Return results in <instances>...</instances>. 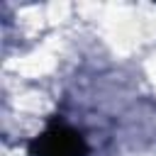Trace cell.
I'll return each instance as SVG.
<instances>
[{
	"label": "cell",
	"mask_w": 156,
	"mask_h": 156,
	"mask_svg": "<svg viewBox=\"0 0 156 156\" xmlns=\"http://www.w3.org/2000/svg\"><path fill=\"white\" fill-rule=\"evenodd\" d=\"M34 156H85V144L80 134L68 127H54L39 136L32 146Z\"/></svg>",
	"instance_id": "6da1fadb"
}]
</instances>
